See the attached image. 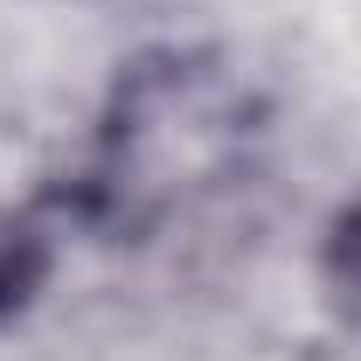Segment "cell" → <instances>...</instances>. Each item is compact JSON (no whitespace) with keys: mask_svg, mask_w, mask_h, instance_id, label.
<instances>
[{"mask_svg":"<svg viewBox=\"0 0 361 361\" xmlns=\"http://www.w3.org/2000/svg\"><path fill=\"white\" fill-rule=\"evenodd\" d=\"M326 285H334L341 313L361 319V202L334 223V243H326Z\"/></svg>","mask_w":361,"mask_h":361,"instance_id":"obj_1","label":"cell"},{"mask_svg":"<svg viewBox=\"0 0 361 361\" xmlns=\"http://www.w3.org/2000/svg\"><path fill=\"white\" fill-rule=\"evenodd\" d=\"M35 271H42V257H35L28 243H0V313L35 285Z\"/></svg>","mask_w":361,"mask_h":361,"instance_id":"obj_2","label":"cell"}]
</instances>
